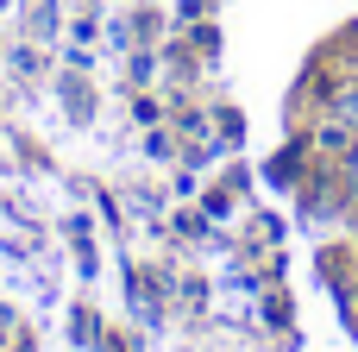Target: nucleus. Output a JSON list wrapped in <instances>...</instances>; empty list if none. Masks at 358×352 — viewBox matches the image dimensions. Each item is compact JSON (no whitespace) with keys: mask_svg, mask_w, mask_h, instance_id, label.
<instances>
[{"mask_svg":"<svg viewBox=\"0 0 358 352\" xmlns=\"http://www.w3.org/2000/svg\"><path fill=\"white\" fill-rule=\"evenodd\" d=\"M340 107H346V120H358V82H346V94H340Z\"/></svg>","mask_w":358,"mask_h":352,"instance_id":"obj_1","label":"nucleus"},{"mask_svg":"<svg viewBox=\"0 0 358 352\" xmlns=\"http://www.w3.org/2000/svg\"><path fill=\"white\" fill-rule=\"evenodd\" d=\"M346 176H352V189H358V145H352V157H346Z\"/></svg>","mask_w":358,"mask_h":352,"instance_id":"obj_2","label":"nucleus"}]
</instances>
